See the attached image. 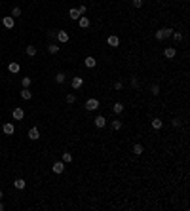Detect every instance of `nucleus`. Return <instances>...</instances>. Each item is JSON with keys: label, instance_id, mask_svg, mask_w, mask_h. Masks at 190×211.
Instances as JSON below:
<instances>
[{"label": "nucleus", "instance_id": "obj_17", "mask_svg": "<svg viewBox=\"0 0 190 211\" xmlns=\"http://www.w3.org/2000/svg\"><path fill=\"white\" fill-rule=\"evenodd\" d=\"M143 152H144V147H143V145H139V143L133 145V154H135V156H141Z\"/></svg>", "mask_w": 190, "mask_h": 211}, {"label": "nucleus", "instance_id": "obj_10", "mask_svg": "<svg viewBox=\"0 0 190 211\" xmlns=\"http://www.w3.org/2000/svg\"><path fill=\"white\" fill-rule=\"evenodd\" d=\"M29 139H31V141L40 139V131H38V128H31V129H29Z\"/></svg>", "mask_w": 190, "mask_h": 211}, {"label": "nucleus", "instance_id": "obj_34", "mask_svg": "<svg viewBox=\"0 0 190 211\" xmlns=\"http://www.w3.org/2000/svg\"><path fill=\"white\" fill-rule=\"evenodd\" d=\"M143 6V0H133V8H141Z\"/></svg>", "mask_w": 190, "mask_h": 211}, {"label": "nucleus", "instance_id": "obj_6", "mask_svg": "<svg viewBox=\"0 0 190 211\" xmlns=\"http://www.w3.org/2000/svg\"><path fill=\"white\" fill-rule=\"evenodd\" d=\"M86 108L88 110H97V108H99V101L97 99H88L86 101Z\"/></svg>", "mask_w": 190, "mask_h": 211}, {"label": "nucleus", "instance_id": "obj_4", "mask_svg": "<svg viewBox=\"0 0 190 211\" xmlns=\"http://www.w3.org/2000/svg\"><path fill=\"white\" fill-rule=\"evenodd\" d=\"M107 44H108L110 48H118V46H120V38H118L116 34H110V36L107 38Z\"/></svg>", "mask_w": 190, "mask_h": 211}, {"label": "nucleus", "instance_id": "obj_33", "mask_svg": "<svg viewBox=\"0 0 190 211\" xmlns=\"http://www.w3.org/2000/svg\"><path fill=\"white\" fill-rule=\"evenodd\" d=\"M171 125H173V128H179V125H181V120H179V118L171 120Z\"/></svg>", "mask_w": 190, "mask_h": 211}, {"label": "nucleus", "instance_id": "obj_36", "mask_svg": "<svg viewBox=\"0 0 190 211\" xmlns=\"http://www.w3.org/2000/svg\"><path fill=\"white\" fill-rule=\"evenodd\" d=\"M131 86H133V88H135V90H139V82H137V80H135V78H131Z\"/></svg>", "mask_w": 190, "mask_h": 211}, {"label": "nucleus", "instance_id": "obj_28", "mask_svg": "<svg viewBox=\"0 0 190 211\" xmlns=\"http://www.w3.org/2000/svg\"><path fill=\"white\" fill-rule=\"evenodd\" d=\"M19 15H21V8H14V10H11V17H19Z\"/></svg>", "mask_w": 190, "mask_h": 211}, {"label": "nucleus", "instance_id": "obj_14", "mask_svg": "<svg viewBox=\"0 0 190 211\" xmlns=\"http://www.w3.org/2000/svg\"><path fill=\"white\" fill-rule=\"evenodd\" d=\"M14 186H15L17 190H23V188L27 186V181H25V179H15V181H14Z\"/></svg>", "mask_w": 190, "mask_h": 211}, {"label": "nucleus", "instance_id": "obj_38", "mask_svg": "<svg viewBox=\"0 0 190 211\" xmlns=\"http://www.w3.org/2000/svg\"><path fill=\"white\" fill-rule=\"evenodd\" d=\"M0 198H2V190H0Z\"/></svg>", "mask_w": 190, "mask_h": 211}, {"label": "nucleus", "instance_id": "obj_24", "mask_svg": "<svg viewBox=\"0 0 190 211\" xmlns=\"http://www.w3.org/2000/svg\"><path fill=\"white\" fill-rule=\"evenodd\" d=\"M55 82H57V84H63L65 82V72H57V74H55Z\"/></svg>", "mask_w": 190, "mask_h": 211}, {"label": "nucleus", "instance_id": "obj_26", "mask_svg": "<svg viewBox=\"0 0 190 211\" xmlns=\"http://www.w3.org/2000/svg\"><path fill=\"white\" fill-rule=\"evenodd\" d=\"M63 162H65V164L72 162V154H70V152H63Z\"/></svg>", "mask_w": 190, "mask_h": 211}, {"label": "nucleus", "instance_id": "obj_22", "mask_svg": "<svg viewBox=\"0 0 190 211\" xmlns=\"http://www.w3.org/2000/svg\"><path fill=\"white\" fill-rule=\"evenodd\" d=\"M21 97H23V99H25V101H29V99H31V97H32V93L29 91V88H25V90H23V91H21Z\"/></svg>", "mask_w": 190, "mask_h": 211}, {"label": "nucleus", "instance_id": "obj_37", "mask_svg": "<svg viewBox=\"0 0 190 211\" xmlns=\"http://www.w3.org/2000/svg\"><path fill=\"white\" fill-rule=\"evenodd\" d=\"M2 209H4V205H2V204H0V211H2Z\"/></svg>", "mask_w": 190, "mask_h": 211}, {"label": "nucleus", "instance_id": "obj_31", "mask_svg": "<svg viewBox=\"0 0 190 211\" xmlns=\"http://www.w3.org/2000/svg\"><path fill=\"white\" fill-rule=\"evenodd\" d=\"M74 101H76V97H74V93H68V95H67V103H74Z\"/></svg>", "mask_w": 190, "mask_h": 211}, {"label": "nucleus", "instance_id": "obj_27", "mask_svg": "<svg viewBox=\"0 0 190 211\" xmlns=\"http://www.w3.org/2000/svg\"><path fill=\"white\" fill-rule=\"evenodd\" d=\"M31 82H32V80L29 78V76H25V78H21V84H23V88H29V86H31Z\"/></svg>", "mask_w": 190, "mask_h": 211}, {"label": "nucleus", "instance_id": "obj_3", "mask_svg": "<svg viewBox=\"0 0 190 211\" xmlns=\"http://www.w3.org/2000/svg\"><path fill=\"white\" fill-rule=\"evenodd\" d=\"M11 116H14V120H23L25 118V110H23L21 107H17V108L11 110Z\"/></svg>", "mask_w": 190, "mask_h": 211}, {"label": "nucleus", "instance_id": "obj_18", "mask_svg": "<svg viewBox=\"0 0 190 211\" xmlns=\"http://www.w3.org/2000/svg\"><path fill=\"white\" fill-rule=\"evenodd\" d=\"M112 112H114V114H122V112H124V105H122V103H114Z\"/></svg>", "mask_w": 190, "mask_h": 211}, {"label": "nucleus", "instance_id": "obj_1", "mask_svg": "<svg viewBox=\"0 0 190 211\" xmlns=\"http://www.w3.org/2000/svg\"><path fill=\"white\" fill-rule=\"evenodd\" d=\"M171 32H173V29H158L156 31V40H165V38H169L171 36Z\"/></svg>", "mask_w": 190, "mask_h": 211}, {"label": "nucleus", "instance_id": "obj_23", "mask_svg": "<svg viewBox=\"0 0 190 211\" xmlns=\"http://www.w3.org/2000/svg\"><path fill=\"white\" fill-rule=\"evenodd\" d=\"M27 55H29V57H34L36 55V48L34 46H27Z\"/></svg>", "mask_w": 190, "mask_h": 211}, {"label": "nucleus", "instance_id": "obj_2", "mask_svg": "<svg viewBox=\"0 0 190 211\" xmlns=\"http://www.w3.org/2000/svg\"><path fill=\"white\" fill-rule=\"evenodd\" d=\"M2 25L6 27V29H14L15 27V19L11 17V15H6V17L2 19Z\"/></svg>", "mask_w": 190, "mask_h": 211}, {"label": "nucleus", "instance_id": "obj_8", "mask_svg": "<svg viewBox=\"0 0 190 211\" xmlns=\"http://www.w3.org/2000/svg\"><path fill=\"white\" fill-rule=\"evenodd\" d=\"M68 38H70V36H68V32H67V31H57V40H59L61 44L68 42Z\"/></svg>", "mask_w": 190, "mask_h": 211}, {"label": "nucleus", "instance_id": "obj_20", "mask_svg": "<svg viewBox=\"0 0 190 211\" xmlns=\"http://www.w3.org/2000/svg\"><path fill=\"white\" fill-rule=\"evenodd\" d=\"M162 125H164L162 118H154V120H152V128H154V129H162Z\"/></svg>", "mask_w": 190, "mask_h": 211}, {"label": "nucleus", "instance_id": "obj_30", "mask_svg": "<svg viewBox=\"0 0 190 211\" xmlns=\"http://www.w3.org/2000/svg\"><path fill=\"white\" fill-rule=\"evenodd\" d=\"M150 93H152V95H158V93H160V86H156V84H154V86L150 88Z\"/></svg>", "mask_w": 190, "mask_h": 211}, {"label": "nucleus", "instance_id": "obj_16", "mask_svg": "<svg viewBox=\"0 0 190 211\" xmlns=\"http://www.w3.org/2000/svg\"><path fill=\"white\" fill-rule=\"evenodd\" d=\"M19 68H21V67H19V63H15V61H11V63L8 65V71H10L11 74H15V72H19Z\"/></svg>", "mask_w": 190, "mask_h": 211}, {"label": "nucleus", "instance_id": "obj_9", "mask_svg": "<svg viewBox=\"0 0 190 211\" xmlns=\"http://www.w3.org/2000/svg\"><path fill=\"white\" fill-rule=\"evenodd\" d=\"M105 125H107V118H105V116L103 114H99V116H97V118H95V128H105Z\"/></svg>", "mask_w": 190, "mask_h": 211}, {"label": "nucleus", "instance_id": "obj_11", "mask_svg": "<svg viewBox=\"0 0 190 211\" xmlns=\"http://www.w3.org/2000/svg\"><path fill=\"white\" fill-rule=\"evenodd\" d=\"M164 55H165L167 59H173V57L177 55V50H175V48H165V50H164Z\"/></svg>", "mask_w": 190, "mask_h": 211}, {"label": "nucleus", "instance_id": "obj_19", "mask_svg": "<svg viewBox=\"0 0 190 211\" xmlns=\"http://www.w3.org/2000/svg\"><path fill=\"white\" fill-rule=\"evenodd\" d=\"M68 15H70V19H80V11L76 10V8H70V10H68Z\"/></svg>", "mask_w": 190, "mask_h": 211}, {"label": "nucleus", "instance_id": "obj_35", "mask_svg": "<svg viewBox=\"0 0 190 211\" xmlns=\"http://www.w3.org/2000/svg\"><path fill=\"white\" fill-rule=\"evenodd\" d=\"M78 11H80V15H84V14L88 11V6H80V8H78Z\"/></svg>", "mask_w": 190, "mask_h": 211}, {"label": "nucleus", "instance_id": "obj_25", "mask_svg": "<svg viewBox=\"0 0 190 211\" xmlns=\"http://www.w3.org/2000/svg\"><path fill=\"white\" fill-rule=\"evenodd\" d=\"M48 51H50V53H57L59 46H57V44H50V46H48Z\"/></svg>", "mask_w": 190, "mask_h": 211}, {"label": "nucleus", "instance_id": "obj_13", "mask_svg": "<svg viewBox=\"0 0 190 211\" xmlns=\"http://www.w3.org/2000/svg\"><path fill=\"white\" fill-rule=\"evenodd\" d=\"M82 84H84V80L80 78V76H74V78H72V88H74V90H80Z\"/></svg>", "mask_w": 190, "mask_h": 211}, {"label": "nucleus", "instance_id": "obj_7", "mask_svg": "<svg viewBox=\"0 0 190 211\" xmlns=\"http://www.w3.org/2000/svg\"><path fill=\"white\" fill-rule=\"evenodd\" d=\"M51 171L53 173H63L65 171V162H55V164L51 165Z\"/></svg>", "mask_w": 190, "mask_h": 211}, {"label": "nucleus", "instance_id": "obj_5", "mask_svg": "<svg viewBox=\"0 0 190 211\" xmlns=\"http://www.w3.org/2000/svg\"><path fill=\"white\" fill-rule=\"evenodd\" d=\"M2 131L6 133V135H14V133H15V125L11 124V122H6L4 128H2Z\"/></svg>", "mask_w": 190, "mask_h": 211}, {"label": "nucleus", "instance_id": "obj_15", "mask_svg": "<svg viewBox=\"0 0 190 211\" xmlns=\"http://www.w3.org/2000/svg\"><path fill=\"white\" fill-rule=\"evenodd\" d=\"M84 65H86L88 68H93L95 65H97V59H95V57H91V55H90V57H86V61H84Z\"/></svg>", "mask_w": 190, "mask_h": 211}, {"label": "nucleus", "instance_id": "obj_32", "mask_svg": "<svg viewBox=\"0 0 190 211\" xmlns=\"http://www.w3.org/2000/svg\"><path fill=\"white\" fill-rule=\"evenodd\" d=\"M114 90H118V91H120V90H124V84L120 82V80H118V82H114Z\"/></svg>", "mask_w": 190, "mask_h": 211}, {"label": "nucleus", "instance_id": "obj_21", "mask_svg": "<svg viewBox=\"0 0 190 211\" xmlns=\"http://www.w3.org/2000/svg\"><path fill=\"white\" fill-rule=\"evenodd\" d=\"M122 125H124V124H122V122H120L118 118H116V120H112L110 128H112V129H116V131H118V129H122Z\"/></svg>", "mask_w": 190, "mask_h": 211}, {"label": "nucleus", "instance_id": "obj_29", "mask_svg": "<svg viewBox=\"0 0 190 211\" xmlns=\"http://www.w3.org/2000/svg\"><path fill=\"white\" fill-rule=\"evenodd\" d=\"M171 36L177 40V42H181V40H183V34H181V32H177V31H173V32H171Z\"/></svg>", "mask_w": 190, "mask_h": 211}, {"label": "nucleus", "instance_id": "obj_12", "mask_svg": "<svg viewBox=\"0 0 190 211\" xmlns=\"http://www.w3.org/2000/svg\"><path fill=\"white\" fill-rule=\"evenodd\" d=\"M78 25L82 27V29H88V27H90V19H88L86 15H80V19H78Z\"/></svg>", "mask_w": 190, "mask_h": 211}]
</instances>
